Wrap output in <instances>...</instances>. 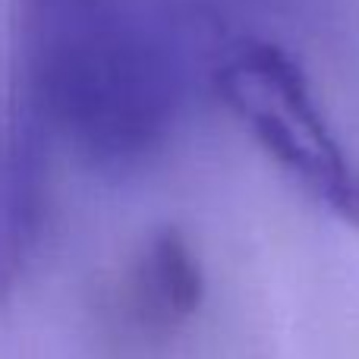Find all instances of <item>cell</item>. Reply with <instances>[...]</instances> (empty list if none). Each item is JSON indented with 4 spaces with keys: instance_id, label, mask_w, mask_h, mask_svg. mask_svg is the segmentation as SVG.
Listing matches in <instances>:
<instances>
[{
    "instance_id": "1",
    "label": "cell",
    "mask_w": 359,
    "mask_h": 359,
    "mask_svg": "<svg viewBox=\"0 0 359 359\" xmlns=\"http://www.w3.org/2000/svg\"><path fill=\"white\" fill-rule=\"evenodd\" d=\"M177 101L174 60L133 0H13V107L88 168L151 158Z\"/></svg>"
},
{
    "instance_id": "2",
    "label": "cell",
    "mask_w": 359,
    "mask_h": 359,
    "mask_svg": "<svg viewBox=\"0 0 359 359\" xmlns=\"http://www.w3.org/2000/svg\"><path fill=\"white\" fill-rule=\"evenodd\" d=\"M215 86L255 145L306 196L359 224V170L318 107L303 67L284 48L240 44L217 67Z\"/></svg>"
},
{
    "instance_id": "3",
    "label": "cell",
    "mask_w": 359,
    "mask_h": 359,
    "mask_svg": "<svg viewBox=\"0 0 359 359\" xmlns=\"http://www.w3.org/2000/svg\"><path fill=\"white\" fill-rule=\"evenodd\" d=\"M48 145L41 126L10 104L0 126V303L13 297L44 227Z\"/></svg>"
},
{
    "instance_id": "4",
    "label": "cell",
    "mask_w": 359,
    "mask_h": 359,
    "mask_svg": "<svg viewBox=\"0 0 359 359\" xmlns=\"http://www.w3.org/2000/svg\"><path fill=\"white\" fill-rule=\"evenodd\" d=\"M205 274L192 243L177 227H161L142 243L123 278V312L142 334H174L198 312Z\"/></svg>"
}]
</instances>
